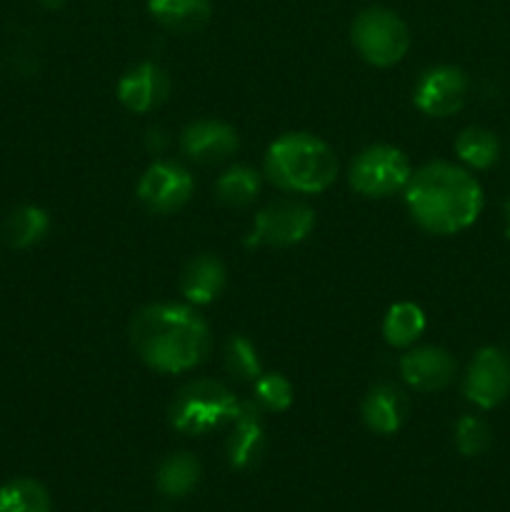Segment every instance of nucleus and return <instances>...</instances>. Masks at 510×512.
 Returning a JSON list of instances; mask_svg holds the SVG:
<instances>
[{"mask_svg":"<svg viewBox=\"0 0 510 512\" xmlns=\"http://www.w3.org/2000/svg\"><path fill=\"white\" fill-rule=\"evenodd\" d=\"M455 358L438 345H423L400 358V375L418 393H438L455 378Z\"/></svg>","mask_w":510,"mask_h":512,"instance_id":"4468645a","label":"nucleus"},{"mask_svg":"<svg viewBox=\"0 0 510 512\" xmlns=\"http://www.w3.org/2000/svg\"><path fill=\"white\" fill-rule=\"evenodd\" d=\"M350 40L365 63L375 65V68H390L408 53L410 30L395 10L370 5L355 15Z\"/></svg>","mask_w":510,"mask_h":512,"instance_id":"39448f33","label":"nucleus"},{"mask_svg":"<svg viewBox=\"0 0 510 512\" xmlns=\"http://www.w3.org/2000/svg\"><path fill=\"white\" fill-rule=\"evenodd\" d=\"M40 5H43V8H48V10H58V8H63L65 0H40Z\"/></svg>","mask_w":510,"mask_h":512,"instance_id":"bb28decb","label":"nucleus"},{"mask_svg":"<svg viewBox=\"0 0 510 512\" xmlns=\"http://www.w3.org/2000/svg\"><path fill=\"white\" fill-rule=\"evenodd\" d=\"M265 178L285 193L318 195L338 178V158L313 133H285L265 150Z\"/></svg>","mask_w":510,"mask_h":512,"instance_id":"7ed1b4c3","label":"nucleus"},{"mask_svg":"<svg viewBox=\"0 0 510 512\" xmlns=\"http://www.w3.org/2000/svg\"><path fill=\"white\" fill-rule=\"evenodd\" d=\"M255 403L270 413H285L293 405V385L280 373H263L255 380Z\"/></svg>","mask_w":510,"mask_h":512,"instance_id":"a878e982","label":"nucleus"},{"mask_svg":"<svg viewBox=\"0 0 510 512\" xmlns=\"http://www.w3.org/2000/svg\"><path fill=\"white\" fill-rule=\"evenodd\" d=\"M223 363L233 378L238 380H258L263 375L260 358L255 345L245 335H230L223 348Z\"/></svg>","mask_w":510,"mask_h":512,"instance_id":"b1692460","label":"nucleus"},{"mask_svg":"<svg viewBox=\"0 0 510 512\" xmlns=\"http://www.w3.org/2000/svg\"><path fill=\"white\" fill-rule=\"evenodd\" d=\"M200 480V463L190 453H173L160 463L155 483L165 498H185Z\"/></svg>","mask_w":510,"mask_h":512,"instance_id":"a211bd4d","label":"nucleus"},{"mask_svg":"<svg viewBox=\"0 0 510 512\" xmlns=\"http://www.w3.org/2000/svg\"><path fill=\"white\" fill-rule=\"evenodd\" d=\"M170 95V75L163 65L145 60L130 68L118 80V100L130 113H153L155 108L168 100Z\"/></svg>","mask_w":510,"mask_h":512,"instance_id":"ddd939ff","label":"nucleus"},{"mask_svg":"<svg viewBox=\"0 0 510 512\" xmlns=\"http://www.w3.org/2000/svg\"><path fill=\"white\" fill-rule=\"evenodd\" d=\"M360 413H363V423L368 425V430L378 435H393L405 423L408 398L395 385L378 383L368 390Z\"/></svg>","mask_w":510,"mask_h":512,"instance_id":"dca6fc26","label":"nucleus"},{"mask_svg":"<svg viewBox=\"0 0 510 512\" xmlns=\"http://www.w3.org/2000/svg\"><path fill=\"white\" fill-rule=\"evenodd\" d=\"M148 10L173 33H195L210 20V0H148Z\"/></svg>","mask_w":510,"mask_h":512,"instance_id":"f3484780","label":"nucleus"},{"mask_svg":"<svg viewBox=\"0 0 510 512\" xmlns=\"http://www.w3.org/2000/svg\"><path fill=\"white\" fill-rule=\"evenodd\" d=\"M508 213H510V203H508ZM508 233H510V215H508Z\"/></svg>","mask_w":510,"mask_h":512,"instance_id":"cd10ccee","label":"nucleus"},{"mask_svg":"<svg viewBox=\"0 0 510 512\" xmlns=\"http://www.w3.org/2000/svg\"><path fill=\"white\" fill-rule=\"evenodd\" d=\"M240 140L233 125L215 118L193 120L180 133V150L188 160L200 165H215L228 160L238 150Z\"/></svg>","mask_w":510,"mask_h":512,"instance_id":"f8f14e48","label":"nucleus"},{"mask_svg":"<svg viewBox=\"0 0 510 512\" xmlns=\"http://www.w3.org/2000/svg\"><path fill=\"white\" fill-rule=\"evenodd\" d=\"M413 168L408 155L388 143L370 145L360 150L348 170L350 188L365 198H390L398 190H405Z\"/></svg>","mask_w":510,"mask_h":512,"instance_id":"423d86ee","label":"nucleus"},{"mask_svg":"<svg viewBox=\"0 0 510 512\" xmlns=\"http://www.w3.org/2000/svg\"><path fill=\"white\" fill-rule=\"evenodd\" d=\"M0 512H53V503L43 483L15 478L0 488Z\"/></svg>","mask_w":510,"mask_h":512,"instance_id":"4be33fe9","label":"nucleus"},{"mask_svg":"<svg viewBox=\"0 0 510 512\" xmlns=\"http://www.w3.org/2000/svg\"><path fill=\"white\" fill-rule=\"evenodd\" d=\"M465 398L480 410H493L510 395V355L503 348H480L470 358L463 380Z\"/></svg>","mask_w":510,"mask_h":512,"instance_id":"6e6552de","label":"nucleus"},{"mask_svg":"<svg viewBox=\"0 0 510 512\" xmlns=\"http://www.w3.org/2000/svg\"><path fill=\"white\" fill-rule=\"evenodd\" d=\"M130 345L155 373H188L213 348L208 323L190 305L150 303L130 320Z\"/></svg>","mask_w":510,"mask_h":512,"instance_id":"f257e3e1","label":"nucleus"},{"mask_svg":"<svg viewBox=\"0 0 510 512\" xmlns=\"http://www.w3.org/2000/svg\"><path fill=\"white\" fill-rule=\"evenodd\" d=\"M225 283H228L225 265L215 255L203 253L185 263V268L180 270L178 288L190 305H210L223 295Z\"/></svg>","mask_w":510,"mask_h":512,"instance_id":"2eb2a0df","label":"nucleus"},{"mask_svg":"<svg viewBox=\"0 0 510 512\" xmlns=\"http://www.w3.org/2000/svg\"><path fill=\"white\" fill-rule=\"evenodd\" d=\"M468 98V78L455 65H435L418 78L413 103L430 118H450L458 113Z\"/></svg>","mask_w":510,"mask_h":512,"instance_id":"9d476101","label":"nucleus"},{"mask_svg":"<svg viewBox=\"0 0 510 512\" xmlns=\"http://www.w3.org/2000/svg\"><path fill=\"white\" fill-rule=\"evenodd\" d=\"M405 205L423 230L455 235L470 228L483 210V188L465 168L433 160L410 175Z\"/></svg>","mask_w":510,"mask_h":512,"instance_id":"f03ea898","label":"nucleus"},{"mask_svg":"<svg viewBox=\"0 0 510 512\" xmlns=\"http://www.w3.org/2000/svg\"><path fill=\"white\" fill-rule=\"evenodd\" d=\"M425 330V313L420 305L403 300V303L390 305L383 320L385 343L393 348H408L423 335Z\"/></svg>","mask_w":510,"mask_h":512,"instance_id":"aec40b11","label":"nucleus"},{"mask_svg":"<svg viewBox=\"0 0 510 512\" xmlns=\"http://www.w3.org/2000/svg\"><path fill=\"white\" fill-rule=\"evenodd\" d=\"M260 193V175L250 165H230L215 183V198L228 208H245Z\"/></svg>","mask_w":510,"mask_h":512,"instance_id":"412c9836","label":"nucleus"},{"mask_svg":"<svg viewBox=\"0 0 510 512\" xmlns=\"http://www.w3.org/2000/svg\"><path fill=\"white\" fill-rule=\"evenodd\" d=\"M50 218L38 205H20L8 215L5 223V235L13 248H33L48 235Z\"/></svg>","mask_w":510,"mask_h":512,"instance_id":"5701e85b","label":"nucleus"},{"mask_svg":"<svg viewBox=\"0 0 510 512\" xmlns=\"http://www.w3.org/2000/svg\"><path fill=\"white\" fill-rule=\"evenodd\" d=\"M315 213L310 205L295 198H280L265 205L258 215L245 245H265V248H290L313 233Z\"/></svg>","mask_w":510,"mask_h":512,"instance_id":"0eeeda50","label":"nucleus"},{"mask_svg":"<svg viewBox=\"0 0 510 512\" xmlns=\"http://www.w3.org/2000/svg\"><path fill=\"white\" fill-rule=\"evenodd\" d=\"M238 403L240 400H235L223 383L208 378L190 380L170 400L168 420L178 433L195 438L228 425Z\"/></svg>","mask_w":510,"mask_h":512,"instance_id":"20e7f679","label":"nucleus"},{"mask_svg":"<svg viewBox=\"0 0 510 512\" xmlns=\"http://www.w3.org/2000/svg\"><path fill=\"white\" fill-rule=\"evenodd\" d=\"M455 155L473 170H488L500 158V140L493 130L470 125L455 140Z\"/></svg>","mask_w":510,"mask_h":512,"instance_id":"6ab92c4d","label":"nucleus"},{"mask_svg":"<svg viewBox=\"0 0 510 512\" xmlns=\"http://www.w3.org/2000/svg\"><path fill=\"white\" fill-rule=\"evenodd\" d=\"M230 435L225 443V455L235 470H253L263 460L268 440L263 428V408L255 400L238 403L230 418Z\"/></svg>","mask_w":510,"mask_h":512,"instance_id":"9b49d317","label":"nucleus"},{"mask_svg":"<svg viewBox=\"0 0 510 512\" xmlns=\"http://www.w3.org/2000/svg\"><path fill=\"white\" fill-rule=\"evenodd\" d=\"M490 443H493V430L478 415H463L455 423V448L465 458H478L490 448Z\"/></svg>","mask_w":510,"mask_h":512,"instance_id":"393cba45","label":"nucleus"},{"mask_svg":"<svg viewBox=\"0 0 510 512\" xmlns=\"http://www.w3.org/2000/svg\"><path fill=\"white\" fill-rule=\"evenodd\" d=\"M193 175L175 160H155L138 183V200L148 213L168 215L183 208L193 195Z\"/></svg>","mask_w":510,"mask_h":512,"instance_id":"1a4fd4ad","label":"nucleus"}]
</instances>
